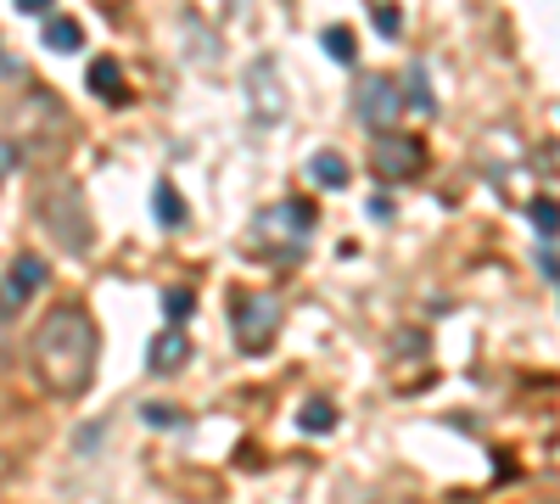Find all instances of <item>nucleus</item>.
Listing matches in <instances>:
<instances>
[{
    "mask_svg": "<svg viewBox=\"0 0 560 504\" xmlns=\"http://www.w3.org/2000/svg\"><path fill=\"white\" fill-rule=\"evenodd\" d=\"M96 359H102V331L84 303H57L28 337V371L45 398L62 403L84 398L96 382Z\"/></svg>",
    "mask_w": 560,
    "mask_h": 504,
    "instance_id": "obj_1",
    "label": "nucleus"
},
{
    "mask_svg": "<svg viewBox=\"0 0 560 504\" xmlns=\"http://www.w3.org/2000/svg\"><path fill=\"white\" fill-rule=\"evenodd\" d=\"M314 202L308 197H287V202H269L253 213L247 236H242V253L247 258H264V263H298L308 253V236H314Z\"/></svg>",
    "mask_w": 560,
    "mask_h": 504,
    "instance_id": "obj_2",
    "label": "nucleus"
},
{
    "mask_svg": "<svg viewBox=\"0 0 560 504\" xmlns=\"http://www.w3.org/2000/svg\"><path fill=\"white\" fill-rule=\"evenodd\" d=\"M34 219L51 231V242L73 258H84L90 247H96V224H90V208H84V191L73 186V179H51L39 197H34Z\"/></svg>",
    "mask_w": 560,
    "mask_h": 504,
    "instance_id": "obj_3",
    "label": "nucleus"
},
{
    "mask_svg": "<svg viewBox=\"0 0 560 504\" xmlns=\"http://www.w3.org/2000/svg\"><path fill=\"white\" fill-rule=\"evenodd\" d=\"M280 319H287V303L275 292H230V337L242 353H269L280 342Z\"/></svg>",
    "mask_w": 560,
    "mask_h": 504,
    "instance_id": "obj_4",
    "label": "nucleus"
},
{
    "mask_svg": "<svg viewBox=\"0 0 560 504\" xmlns=\"http://www.w3.org/2000/svg\"><path fill=\"white\" fill-rule=\"evenodd\" d=\"M370 168H376V179H387V186H409V179L427 174V141L409 129H376Z\"/></svg>",
    "mask_w": 560,
    "mask_h": 504,
    "instance_id": "obj_5",
    "label": "nucleus"
},
{
    "mask_svg": "<svg viewBox=\"0 0 560 504\" xmlns=\"http://www.w3.org/2000/svg\"><path fill=\"white\" fill-rule=\"evenodd\" d=\"M247 113L258 124H280V118H287V84H280V62L275 57H258L247 68Z\"/></svg>",
    "mask_w": 560,
    "mask_h": 504,
    "instance_id": "obj_6",
    "label": "nucleus"
},
{
    "mask_svg": "<svg viewBox=\"0 0 560 504\" xmlns=\"http://www.w3.org/2000/svg\"><path fill=\"white\" fill-rule=\"evenodd\" d=\"M359 118L370 124V129H387L398 113H404V96H398V79H387V73H364L359 79Z\"/></svg>",
    "mask_w": 560,
    "mask_h": 504,
    "instance_id": "obj_7",
    "label": "nucleus"
},
{
    "mask_svg": "<svg viewBox=\"0 0 560 504\" xmlns=\"http://www.w3.org/2000/svg\"><path fill=\"white\" fill-rule=\"evenodd\" d=\"M147 359H152V371H158V376L185 371V364H191V337H185V326L158 331V337H152V348H147Z\"/></svg>",
    "mask_w": 560,
    "mask_h": 504,
    "instance_id": "obj_8",
    "label": "nucleus"
},
{
    "mask_svg": "<svg viewBox=\"0 0 560 504\" xmlns=\"http://www.w3.org/2000/svg\"><path fill=\"white\" fill-rule=\"evenodd\" d=\"M39 286H45V263H39L34 253H23V258H12V269H7V286H0V292H7V297L23 308V303H28Z\"/></svg>",
    "mask_w": 560,
    "mask_h": 504,
    "instance_id": "obj_9",
    "label": "nucleus"
},
{
    "mask_svg": "<svg viewBox=\"0 0 560 504\" xmlns=\"http://www.w3.org/2000/svg\"><path fill=\"white\" fill-rule=\"evenodd\" d=\"M90 90H96V96L107 102V107H124L129 102V84H124V68L118 62H90Z\"/></svg>",
    "mask_w": 560,
    "mask_h": 504,
    "instance_id": "obj_10",
    "label": "nucleus"
},
{
    "mask_svg": "<svg viewBox=\"0 0 560 504\" xmlns=\"http://www.w3.org/2000/svg\"><path fill=\"white\" fill-rule=\"evenodd\" d=\"M308 174L319 179V186L342 191V186H348V157H337V152H314V157H308Z\"/></svg>",
    "mask_w": 560,
    "mask_h": 504,
    "instance_id": "obj_11",
    "label": "nucleus"
},
{
    "mask_svg": "<svg viewBox=\"0 0 560 504\" xmlns=\"http://www.w3.org/2000/svg\"><path fill=\"white\" fill-rule=\"evenodd\" d=\"M45 45H51V51H79L84 28H79L73 17H51V23H45Z\"/></svg>",
    "mask_w": 560,
    "mask_h": 504,
    "instance_id": "obj_12",
    "label": "nucleus"
},
{
    "mask_svg": "<svg viewBox=\"0 0 560 504\" xmlns=\"http://www.w3.org/2000/svg\"><path fill=\"white\" fill-rule=\"evenodd\" d=\"M404 84H409V96H404V107H415V113H427V118H432V113H438V102H432V84H427V68H409V79H404Z\"/></svg>",
    "mask_w": 560,
    "mask_h": 504,
    "instance_id": "obj_13",
    "label": "nucleus"
},
{
    "mask_svg": "<svg viewBox=\"0 0 560 504\" xmlns=\"http://www.w3.org/2000/svg\"><path fill=\"white\" fill-rule=\"evenodd\" d=\"M18 303L7 297V292H0V371H7V364H12V342H18Z\"/></svg>",
    "mask_w": 560,
    "mask_h": 504,
    "instance_id": "obj_14",
    "label": "nucleus"
},
{
    "mask_svg": "<svg viewBox=\"0 0 560 504\" xmlns=\"http://www.w3.org/2000/svg\"><path fill=\"white\" fill-rule=\"evenodd\" d=\"M298 426L319 437V432H331V426H337V409L325 403V398H314V403H303V415H298Z\"/></svg>",
    "mask_w": 560,
    "mask_h": 504,
    "instance_id": "obj_15",
    "label": "nucleus"
},
{
    "mask_svg": "<svg viewBox=\"0 0 560 504\" xmlns=\"http://www.w3.org/2000/svg\"><path fill=\"white\" fill-rule=\"evenodd\" d=\"M152 213L168 224V231H174V224H185V202H179V191H174V186H158V191H152Z\"/></svg>",
    "mask_w": 560,
    "mask_h": 504,
    "instance_id": "obj_16",
    "label": "nucleus"
},
{
    "mask_svg": "<svg viewBox=\"0 0 560 504\" xmlns=\"http://www.w3.org/2000/svg\"><path fill=\"white\" fill-rule=\"evenodd\" d=\"M527 213H533V224H538V236H544V242H555V236H560V202L538 197V202H533Z\"/></svg>",
    "mask_w": 560,
    "mask_h": 504,
    "instance_id": "obj_17",
    "label": "nucleus"
},
{
    "mask_svg": "<svg viewBox=\"0 0 560 504\" xmlns=\"http://www.w3.org/2000/svg\"><path fill=\"white\" fill-rule=\"evenodd\" d=\"M325 57H331V62H342V68H353V34L348 28H325Z\"/></svg>",
    "mask_w": 560,
    "mask_h": 504,
    "instance_id": "obj_18",
    "label": "nucleus"
},
{
    "mask_svg": "<svg viewBox=\"0 0 560 504\" xmlns=\"http://www.w3.org/2000/svg\"><path fill=\"white\" fill-rule=\"evenodd\" d=\"M163 308H168V326H185V319H191V292H185V286H174L168 297H163Z\"/></svg>",
    "mask_w": 560,
    "mask_h": 504,
    "instance_id": "obj_19",
    "label": "nucleus"
},
{
    "mask_svg": "<svg viewBox=\"0 0 560 504\" xmlns=\"http://www.w3.org/2000/svg\"><path fill=\"white\" fill-rule=\"evenodd\" d=\"M376 28H382L387 39H398V34H404V17H398V7H387V0H382V7H376Z\"/></svg>",
    "mask_w": 560,
    "mask_h": 504,
    "instance_id": "obj_20",
    "label": "nucleus"
},
{
    "mask_svg": "<svg viewBox=\"0 0 560 504\" xmlns=\"http://www.w3.org/2000/svg\"><path fill=\"white\" fill-rule=\"evenodd\" d=\"M147 426H174V409L168 403H147Z\"/></svg>",
    "mask_w": 560,
    "mask_h": 504,
    "instance_id": "obj_21",
    "label": "nucleus"
},
{
    "mask_svg": "<svg viewBox=\"0 0 560 504\" xmlns=\"http://www.w3.org/2000/svg\"><path fill=\"white\" fill-rule=\"evenodd\" d=\"M18 7H23L28 17H45V12H51V7H57V0H18Z\"/></svg>",
    "mask_w": 560,
    "mask_h": 504,
    "instance_id": "obj_22",
    "label": "nucleus"
}]
</instances>
